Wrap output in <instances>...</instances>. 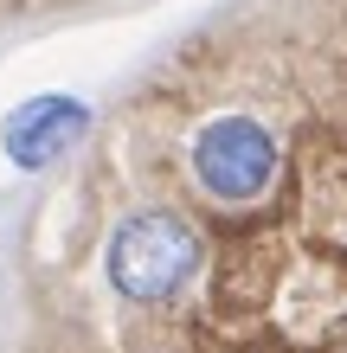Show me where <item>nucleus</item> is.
Returning a JSON list of instances; mask_svg holds the SVG:
<instances>
[{"label":"nucleus","instance_id":"1","mask_svg":"<svg viewBox=\"0 0 347 353\" xmlns=\"http://www.w3.org/2000/svg\"><path fill=\"white\" fill-rule=\"evenodd\" d=\"M206 263V244H199L193 219H180L174 205H141L110 232L103 244V270H110V289L135 308H161L174 302L180 289L199 276Z\"/></svg>","mask_w":347,"mask_h":353},{"label":"nucleus","instance_id":"2","mask_svg":"<svg viewBox=\"0 0 347 353\" xmlns=\"http://www.w3.org/2000/svg\"><path fill=\"white\" fill-rule=\"evenodd\" d=\"M193 180L219 205H251L277 180V135L257 116H212L193 135Z\"/></svg>","mask_w":347,"mask_h":353},{"label":"nucleus","instance_id":"3","mask_svg":"<svg viewBox=\"0 0 347 353\" xmlns=\"http://www.w3.org/2000/svg\"><path fill=\"white\" fill-rule=\"evenodd\" d=\"M90 129V103H77L65 90H46V97H26L19 110L0 122V141H7V161L19 174H46L58 154H71Z\"/></svg>","mask_w":347,"mask_h":353}]
</instances>
